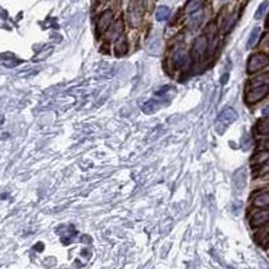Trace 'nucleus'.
<instances>
[{
	"label": "nucleus",
	"instance_id": "nucleus-14",
	"mask_svg": "<svg viewBox=\"0 0 269 269\" xmlns=\"http://www.w3.org/2000/svg\"><path fill=\"white\" fill-rule=\"evenodd\" d=\"M114 51H116V55H117V57L125 55L126 51H128V43H126L125 37H121L120 39H117L116 46H114Z\"/></svg>",
	"mask_w": 269,
	"mask_h": 269
},
{
	"label": "nucleus",
	"instance_id": "nucleus-8",
	"mask_svg": "<svg viewBox=\"0 0 269 269\" xmlns=\"http://www.w3.org/2000/svg\"><path fill=\"white\" fill-rule=\"evenodd\" d=\"M172 61H174V65L178 68V69H186L190 63V58L184 51H176L174 58H172Z\"/></svg>",
	"mask_w": 269,
	"mask_h": 269
},
{
	"label": "nucleus",
	"instance_id": "nucleus-11",
	"mask_svg": "<svg viewBox=\"0 0 269 269\" xmlns=\"http://www.w3.org/2000/svg\"><path fill=\"white\" fill-rule=\"evenodd\" d=\"M122 29H124V26H122L121 21L114 22L113 25H110L109 29H108L109 30V31H108V38H109V39H116V38H118L122 34Z\"/></svg>",
	"mask_w": 269,
	"mask_h": 269
},
{
	"label": "nucleus",
	"instance_id": "nucleus-22",
	"mask_svg": "<svg viewBox=\"0 0 269 269\" xmlns=\"http://www.w3.org/2000/svg\"><path fill=\"white\" fill-rule=\"evenodd\" d=\"M100 2H106V0H100Z\"/></svg>",
	"mask_w": 269,
	"mask_h": 269
},
{
	"label": "nucleus",
	"instance_id": "nucleus-10",
	"mask_svg": "<svg viewBox=\"0 0 269 269\" xmlns=\"http://www.w3.org/2000/svg\"><path fill=\"white\" fill-rule=\"evenodd\" d=\"M147 50L152 55H159L162 53V39L159 37L151 38L150 42H148Z\"/></svg>",
	"mask_w": 269,
	"mask_h": 269
},
{
	"label": "nucleus",
	"instance_id": "nucleus-15",
	"mask_svg": "<svg viewBox=\"0 0 269 269\" xmlns=\"http://www.w3.org/2000/svg\"><path fill=\"white\" fill-rule=\"evenodd\" d=\"M245 183H246V172L244 168H241L234 174V184L238 190H242L245 187Z\"/></svg>",
	"mask_w": 269,
	"mask_h": 269
},
{
	"label": "nucleus",
	"instance_id": "nucleus-19",
	"mask_svg": "<svg viewBox=\"0 0 269 269\" xmlns=\"http://www.w3.org/2000/svg\"><path fill=\"white\" fill-rule=\"evenodd\" d=\"M253 204H254V206H257V208H265V206H268L269 205L268 192H262V194H260V195L254 199Z\"/></svg>",
	"mask_w": 269,
	"mask_h": 269
},
{
	"label": "nucleus",
	"instance_id": "nucleus-17",
	"mask_svg": "<svg viewBox=\"0 0 269 269\" xmlns=\"http://www.w3.org/2000/svg\"><path fill=\"white\" fill-rule=\"evenodd\" d=\"M256 130H257V133L261 134V136L268 134V132H269L268 117H262L258 120V122H257V125H256Z\"/></svg>",
	"mask_w": 269,
	"mask_h": 269
},
{
	"label": "nucleus",
	"instance_id": "nucleus-6",
	"mask_svg": "<svg viewBox=\"0 0 269 269\" xmlns=\"http://www.w3.org/2000/svg\"><path fill=\"white\" fill-rule=\"evenodd\" d=\"M237 120V113L236 110L233 109V108H226L220 113L218 116V122H217V125L218 124H222L224 126L230 125L232 122H234Z\"/></svg>",
	"mask_w": 269,
	"mask_h": 269
},
{
	"label": "nucleus",
	"instance_id": "nucleus-4",
	"mask_svg": "<svg viewBox=\"0 0 269 269\" xmlns=\"http://www.w3.org/2000/svg\"><path fill=\"white\" fill-rule=\"evenodd\" d=\"M206 49H208V38L204 37V35L198 37L194 42V46H192V58L200 59L206 53Z\"/></svg>",
	"mask_w": 269,
	"mask_h": 269
},
{
	"label": "nucleus",
	"instance_id": "nucleus-1",
	"mask_svg": "<svg viewBox=\"0 0 269 269\" xmlns=\"http://www.w3.org/2000/svg\"><path fill=\"white\" fill-rule=\"evenodd\" d=\"M268 55L264 53H256L250 55L248 61V66H246V70H248L249 74H254L257 72H260L264 68H266L268 65Z\"/></svg>",
	"mask_w": 269,
	"mask_h": 269
},
{
	"label": "nucleus",
	"instance_id": "nucleus-3",
	"mask_svg": "<svg viewBox=\"0 0 269 269\" xmlns=\"http://www.w3.org/2000/svg\"><path fill=\"white\" fill-rule=\"evenodd\" d=\"M128 19H129L132 27H138L140 25V22H142V5H140V2H138V0L132 2V5L129 6V9H128Z\"/></svg>",
	"mask_w": 269,
	"mask_h": 269
},
{
	"label": "nucleus",
	"instance_id": "nucleus-21",
	"mask_svg": "<svg viewBox=\"0 0 269 269\" xmlns=\"http://www.w3.org/2000/svg\"><path fill=\"white\" fill-rule=\"evenodd\" d=\"M170 13H171V11H170L167 6H162V7H159L158 11H156V19L159 22L166 21V19L170 17Z\"/></svg>",
	"mask_w": 269,
	"mask_h": 269
},
{
	"label": "nucleus",
	"instance_id": "nucleus-23",
	"mask_svg": "<svg viewBox=\"0 0 269 269\" xmlns=\"http://www.w3.org/2000/svg\"><path fill=\"white\" fill-rule=\"evenodd\" d=\"M222 2H226V0H222Z\"/></svg>",
	"mask_w": 269,
	"mask_h": 269
},
{
	"label": "nucleus",
	"instance_id": "nucleus-16",
	"mask_svg": "<svg viewBox=\"0 0 269 269\" xmlns=\"http://www.w3.org/2000/svg\"><path fill=\"white\" fill-rule=\"evenodd\" d=\"M254 240L258 245H261L262 248H266L268 246V241H269V233L268 229H262L260 232L257 233L256 237H254Z\"/></svg>",
	"mask_w": 269,
	"mask_h": 269
},
{
	"label": "nucleus",
	"instance_id": "nucleus-2",
	"mask_svg": "<svg viewBox=\"0 0 269 269\" xmlns=\"http://www.w3.org/2000/svg\"><path fill=\"white\" fill-rule=\"evenodd\" d=\"M249 89H246V102L248 104H254L258 102L260 100L268 94L269 85L268 84H262L258 86H248Z\"/></svg>",
	"mask_w": 269,
	"mask_h": 269
},
{
	"label": "nucleus",
	"instance_id": "nucleus-9",
	"mask_svg": "<svg viewBox=\"0 0 269 269\" xmlns=\"http://www.w3.org/2000/svg\"><path fill=\"white\" fill-rule=\"evenodd\" d=\"M204 10L199 9V10H196V11H194V13L191 14V17H190V19H188V27L190 29H194L195 30L198 26L202 23V19H204Z\"/></svg>",
	"mask_w": 269,
	"mask_h": 269
},
{
	"label": "nucleus",
	"instance_id": "nucleus-18",
	"mask_svg": "<svg viewBox=\"0 0 269 269\" xmlns=\"http://www.w3.org/2000/svg\"><path fill=\"white\" fill-rule=\"evenodd\" d=\"M202 6H204V0H188L187 5L184 7V13L192 14L196 10L202 9Z\"/></svg>",
	"mask_w": 269,
	"mask_h": 269
},
{
	"label": "nucleus",
	"instance_id": "nucleus-12",
	"mask_svg": "<svg viewBox=\"0 0 269 269\" xmlns=\"http://www.w3.org/2000/svg\"><path fill=\"white\" fill-rule=\"evenodd\" d=\"M260 34H261V29L258 26L253 27L250 34H249L248 42H246V49H252L256 46V43H258V39H260Z\"/></svg>",
	"mask_w": 269,
	"mask_h": 269
},
{
	"label": "nucleus",
	"instance_id": "nucleus-13",
	"mask_svg": "<svg viewBox=\"0 0 269 269\" xmlns=\"http://www.w3.org/2000/svg\"><path fill=\"white\" fill-rule=\"evenodd\" d=\"M268 152L265 151V150L264 151H260L252 158V166L253 167H254V166H258V168H260L261 166H265L266 162H268Z\"/></svg>",
	"mask_w": 269,
	"mask_h": 269
},
{
	"label": "nucleus",
	"instance_id": "nucleus-7",
	"mask_svg": "<svg viewBox=\"0 0 269 269\" xmlns=\"http://www.w3.org/2000/svg\"><path fill=\"white\" fill-rule=\"evenodd\" d=\"M269 220V213L266 210H262V212L254 213L250 218V226L252 228H261V226H264L266 225Z\"/></svg>",
	"mask_w": 269,
	"mask_h": 269
},
{
	"label": "nucleus",
	"instance_id": "nucleus-5",
	"mask_svg": "<svg viewBox=\"0 0 269 269\" xmlns=\"http://www.w3.org/2000/svg\"><path fill=\"white\" fill-rule=\"evenodd\" d=\"M112 22H113V13L109 11V10H106V11H104V13L98 17L97 21L98 34L105 33L106 30L109 29V26L112 25Z\"/></svg>",
	"mask_w": 269,
	"mask_h": 269
},
{
	"label": "nucleus",
	"instance_id": "nucleus-20",
	"mask_svg": "<svg viewBox=\"0 0 269 269\" xmlns=\"http://www.w3.org/2000/svg\"><path fill=\"white\" fill-rule=\"evenodd\" d=\"M268 6H269L268 0H264V2L261 3V5L258 6V9H257L256 14H254V19H257V21H260V19H262L265 14H266Z\"/></svg>",
	"mask_w": 269,
	"mask_h": 269
}]
</instances>
